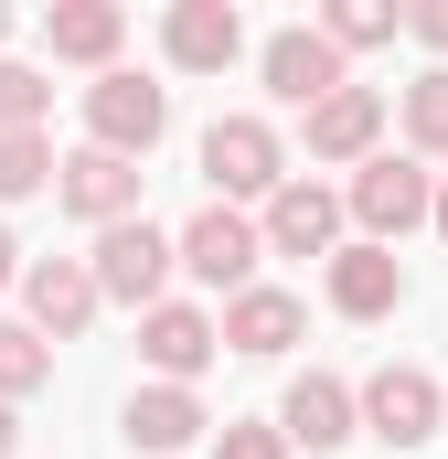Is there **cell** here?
I'll use <instances>...</instances> for the list:
<instances>
[{
	"label": "cell",
	"instance_id": "cell-1",
	"mask_svg": "<svg viewBox=\"0 0 448 459\" xmlns=\"http://www.w3.org/2000/svg\"><path fill=\"white\" fill-rule=\"evenodd\" d=\"M352 225H363V246H395V235L438 225V171L427 160H395V150H374L363 171H352Z\"/></svg>",
	"mask_w": 448,
	"mask_h": 459
},
{
	"label": "cell",
	"instance_id": "cell-2",
	"mask_svg": "<svg viewBox=\"0 0 448 459\" xmlns=\"http://www.w3.org/2000/svg\"><path fill=\"white\" fill-rule=\"evenodd\" d=\"M203 182H214V204H278L289 193V150H278V128L267 117H214L203 128Z\"/></svg>",
	"mask_w": 448,
	"mask_h": 459
},
{
	"label": "cell",
	"instance_id": "cell-3",
	"mask_svg": "<svg viewBox=\"0 0 448 459\" xmlns=\"http://www.w3.org/2000/svg\"><path fill=\"white\" fill-rule=\"evenodd\" d=\"M86 267H97V289H108V299H128V310L150 321V310H160V289H171V267H182V235H160L150 214H128V225L97 235V256H86Z\"/></svg>",
	"mask_w": 448,
	"mask_h": 459
},
{
	"label": "cell",
	"instance_id": "cell-4",
	"mask_svg": "<svg viewBox=\"0 0 448 459\" xmlns=\"http://www.w3.org/2000/svg\"><path fill=\"white\" fill-rule=\"evenodd\" d=\"M160 128H171V86H150V75H128V65L86 86V150L150 160V150H160Z\"/></svg>",
	"mask_w": 448,
	"mask_h": 459
},
{
	"label": "cell",
	"instance_id": "cell-5",
	"mask_svg": "<svg viewBox=\"0 0 448 459\" xmlns=\"http://www.w3.org/2000/svg\"><path fill=\"white\" fill-rule=\"evenodd\" d=\"M448 428V395L427 363H384L374 385H363V438H384V449H427Z\"/></svg>",
	"mask_w": 448,
	"mask_h": 459
},
{
	"label": "cell",
	"instance_id": "cell-6",
	"mask_svg": "<svg viewBox=\"0 0 448 459\" xmlns=\"http://www.w3.org/2000/svg\"><path fill=\"white\" fill-rule=\"evenodd\" d=\"M256 75H267V97L278 108H321V97H341L352 75H341V43L321 32V22H289V32H267V54H256Z\"/></svg>",
	"mask_w": 448,
	"mask_h": 459
},
{
	"label": "cell",
	"instance_id": "cell-7",
	"mask_svg": "<svg viewBox=\"0 0 448 459\" xmlns=\"http://www.w3.org/2000/svg\"><path fill=\"white\" fill-rule=\"evenodd\" d=\"M256 256H267V235L246 225L235 204H203V214L182 225V267H193L203 289H224V299H246V289H256Z\"/></svg>",
	"mask_w": 448,
	"mask_h": 459
},
{
	"label": "cell",
	"instance_id": "cell-8",
	"mask_svg": "<svg viewBox=\"0 0 448 459\" xmlns=\"http://www.w3.org/2000/svg\"><path fill=\"white\" fill-rule=\"evenodd\" d=\"M22 310H32V332H43V342H75V332L108 310V289H97V267H86V256H43V267H22Z\"/></svg>",
	"mask_w": 448,
	"mask_h": 459
},
{
	"label": "cell",
	"instance_id": "cell-9",
	"mask_svg": "<svg viewBox=\"0 0 448 459\" xmlns=\"http://www.w3.org/2000/svg\"><path fill=\"white\" fill-rule=\"evenodd\" d=\"M278 428H289V449H341V438H363V395L341 385V374H289V395H278Z\"/></svg>",
	"mask_w": 448,
	"mask_h": 459
},
{
	"label": "cell",
	"instance_id": "cell-10",
	"mask_svg": "<svg viewBox=\"0 0 448 459\" xmlns=\"http://www.w3.org/2000/svg\"><path fill=\"white\" fill-rule=\"evenodd\" d=\"M341 193H321V182H289L267 214H256V235H267V256H341Z\"/></svg>",
	"mask_w": 448,
	"mask_h": 459
},
{
	"label": "cell",
	"instance_id": "cell-11",
	"mask_svg": "<svg viewBox=\"0 0 448 459\" xmlns=\"http://www.w3.org/2000/svg\"><path fill=\"white\" fill-rule=\"evenodd\" d=\"M160 54H171L182 75H224V65L246 54V11H235V0H182V11L160 22Z\"/></svg>",
	"mask_w": 448,
	"mask_h": 459
},
{
	"label": "cell",
	"instance_id": "cell-12",
	"mask_svg": "<svg viewBox=\"0 0 448 459\" xmlns=\"http://www.w3.org/2000/svg\"><path fill=\"white\" fill-rule=\"evenodd\" d=\"M54 204H65V214H86L97 235L128 225V214H139V160H117V150H75V160H65V182H54Z\"/></svg>",
	"mask_w": 448,
	"mask_h": 459
},
{
	"label": "cell",
	"instance_id": "cell-13",
	"mask_svg": "<svg viewBox=\"0 0 448 459\" xmlns=\"http://www.w3.org/2000/svg\"><path fill=\"white\" fill-rule=\"evenodd\" d=\"M139 352L160 363V385H193V374L224 352V321H214V310H193V299H160V310L139 321Z\"/></svg>",
	"mask_w": 448,
	"mask_h": 459
},
{
	"label": "cell",
	"instance_id": "cell-14",
	"mask_svg": "<svg viewBox=\"0 0 448 459\" xmlns=\"http://www.w3.org/2000/svg\"><path fill=\"white\" fill-rule=\"evenodd\" d=\"M117 43H128V11H117V0H54V11H43V54H54V65L117 75Z\"/></svg>",
	"mask_w": 448,
	"mask_h": 459
},
{
	"label": "cell",
	"instance_id": "cell-15",
	"mask_svg": "<svg viewBox=\"0 0 448 459\" xmlns=\"http://www.w3.org/2000/svg\"><path fill=\"white\" fill-rule=\"evenodd\" d=\"M117 428H128V449H139V459H171V449L203 438V395H193V385H139Z\"/></svg>",
	"mask_w": 448,
	"mask_h": 459
},
{
	"label": "cell",
	"instance_id": "cell-16",
	"mask_svg": "<svg viewBox=\"0 0 448 459\" xmlns=\"http://www.w3.org/2000/svg\"><path fill=\"white\" fill-rule=\"evenodd\" d=\"M332 310H341V321H384V310H406V267H395V246H341V256H332Z\"/></svg>",
	"mask_w": 448,
	"mask_h": 459
},
{
	"label": "cell",
	"instance_id": "cell-17",
	"mask_svg": "<svg viewBox=\"0 0 448 459\" xmlns=\"http://www.w3.org/2000/svg\"><path fill=\"white\" fill-rule=\"evenodd\" d=\"M374 139H384V97L374 86H341V97H321L310 108V160H374Z\"/></svg>",
	"mask_w": 448,
	"mask_h": 459
},
{
	"label": "cell",
	"instance_id": "cell-18",
	"mask_svg": "<svg viewBox=\"0 0 448 459\" xmlns=\"http://www.w3.org/2000/svg\"><path fill=\"white\" fill-rule=\"evenodd\" d=\"M299 332H310V310H299L289 289H246V299H224V352H256V363H278Z\"/></svg>",
	"mask_w": 448,
	"mask_h": 459
},
{
	"label": "cell",
	"instance_id": "cell-19",
	"mask_svg": "<svg viewBox=\"0 0 448 459\" xmlns=\"http://www.w3.org/2000/svg\"><path fill=\"white\" fill-rule=\"evenodd\" d=\"M43 385H54V342L32 321H0V406L11 395H43Z\"/></svg>",
	"mask_w": 448,
	"mask_h": 459
},
{
	"label": "cell",
	"instance_id": "cell-20",
	"mask_svg": "<svg viewBox=\"0 0 448 459\" xmlns=\"http://www.w3.org/2000/svg\"><path fill=\"white\" fill-rule=\"evenodd\" d=\"M43 182H65V160H54V139H43V128H22V139H0V204H32Z\"/></svg>",
	"mask_w": 448,
	"mask_h": 459
},
{
	"label": "cell",
	"instance_id": "cell-21",
	"mask_svg": "<svg viewBox=\"0 0 448 459\" xmlns=\"http://www.w3.org/2000/svg\"><path fill=\"white\" fill-rule=\"evenodd\" d=\"M321 32H332L341 54H374V43H395V32H406V11H395V0H332V11H321Z\"/></svg>",
	"mask_w": 448,
	"mask_h": 459
},
{
	"label": "cell",
	"instance_id": "cell-22",
	"mask_svg": "<svg viewBox=\"0 0 448 459\" xmlns=\"http://www.w3.org/2000/svg\"><path fill=\"white\" fill-rule=\"evenodd\" d=\"M406 139H417V160H448V65L406 86Z\"/></svg>",
	"mask_w": 448,
	"mask_h": 459
},
{
	"label": "cell",
	"instance_id": "cell-23",
	"mask_svg": "<svg viewBox=\"0 0 448 459\" xmlns=\"http://www.w3.org/2000/svg\"><path fill=\"white\" fill-rule=\"evenodd\" d=\"M43 108H54V75L43 65H0V139L43 128Z\"/></svg>",
	"mask_w": 448,
	"mask_h": 459
},
{
	"label": "cell",
	"instance_id": "cell-24",
	"mask_svg": "<svg viewBox=\"0 0 448 459\" xmlns=\"http://www.w3.org/2000/svg\"><path fill=\"white\" fill-rule=\"evenodd\" d=\"M214 459H289V428H256V417H235L214 438Z\"/></svg>",
	"mask_w": 448,
	"mask_h": 459
},
{
	"label": "cell",
	"instance_id": "cell-25",
	"mask_svg": "<svg viewBox=\"0 0 448 459\" xmlns=\"http://www.w3.org/2000/svg\"><path fill=\"white\" fill-rule=\"evenodd\" d=\"M406 32H417L427 54H448V0H417V11H406Z\"/></svg>",
	"mask_w": 448,
	"mask_h": 459
},
{
	"label": "cell",
	"instance_id": "cell-26",
	"mask_svg": "<svg viewBox=\"0 0 448 459\" xmlns=\"http://www.w3.org/2000/svg\"><path fill=\"white\" fill-rule=\"evenodd\" d=\"M0 289H22V246H11V225H0Z\"/></svg>",
	"mask_w": 448,
	"mask_h": 459
},
{
	"label": "cell",
	"instance_id": "cell-27",
	"mask_svg": "<svg viewBox=\"0 0 448 459\" xmlns=\"http://www.w3.org/2000/svg\"><path fill=\"white\" fill-rule=\"evenodd\" d=\"M11 449H22V428H11V406H0V459H11Z\"/></svg>",
	"mask_w": 448,
	"mask_h": 459
},
{
	"label": "cell",
	"instance_id": "cell-28",
	"mask_svg": "<svg viewBox=\"0 0 448 459\" xmlns=\"http://www.w3.org/2000/svg\"><path fill=\"white\" fill-rule=\"evenodd\" d=\"M438 235H448V182H438Z\"/></svg>",
	"mask_w": 448,
	"mask_h": 459
},
{
	"label": "cell",
	"instance_id": "cell-29",
	"mask_svg": "<svg viewBox=\"0 0 448 459\" xmlns=\"http://www.w3.org/2000/svg\"><path fill=\"white\" fill-rule=\"evenodd\" d=\"M0 43H11V11H0ZM0 65H11V54H0Z\"/></svg>",
	"mask_w": 448,
	"mask_h": 459
}]
</instances>
